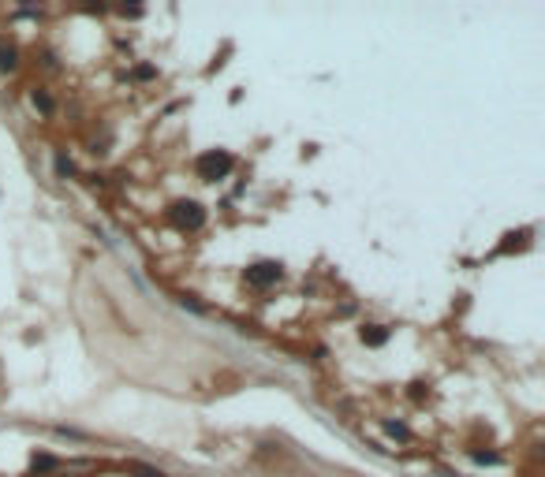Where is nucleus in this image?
Here are the masks:
<instances>
[{
    "label": "nucleus",
    "mask_w": 545,
    "mask_h": 477,
    "mask_svg": "<svg viewBox=\"0 0 545 477\" xmlns=\"http://www.w3.org/2000/svg\"><path fill=\"white\" fill-rule=\"evenodd\" d=\"M280 276V265H272V261H262V265H254V269H246V284H254V287H269L272 280Z\"/></svg>",
    "instance_id": "nucleus-3"
},
{
    "label": "nucleus",
    "mask_w": 545,
    "mask_h": 477,
    "mask_svg": "<svg viewBox=\"0 0 545 477\" xmlns=\"http://www.w3.org/2000/svg\"><path fill=\"white\" fill-rule=\"evenodd\" d=\"M228 171H232V157L228 153L213 150V153H202L198 157V176L202 179H220V176H228Z\"/></svg>",
    "instance_id": "nucleus-1"
},
{
    "label": "nucleus",
    "mask_w": 545,
    "mask_h": 477,
    "mask_svg": "<svg viewBox=\"0 0 545 477\" xmlns=\"http://www.w3.org/2000/svg\"><path fill=\"white\" fill-rule=\"evenodd\" d=\"M172 220L179 224V228H187V231H198L202 224H205V213L198 205H176V213H172Z\"/></svg>",
    "instance_id": "nucleus-2"
},
{
    "label": "nucleus",
    "mask_w": 545,
    "mask_h": 477,
    "mask_svg": "<svg viewBox=\"0 0 545 477\" xmlns=\"http://www.w3.org/2000/svg\"><path fill=\"white\" fill-rule=\"evenodd\" d=\"M16 68V49H0V71Z\"/></svg>",
    "instance_id": "nucleus-4"
}]
</instances>
